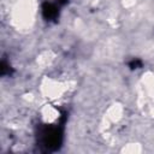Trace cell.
<instances>
[{
	"label": "cell",
	"mask_w": 154,
	"mask_h": 154,
	"mask_svg": "<svg viewBox=\"0 0 154 154\" xmlns=\"http://www.w3.org/2000/svg\"><path fill=\"white\" fill-rule=\"evenodd\" d=\"M69 0H58V4L59 5H64V4H66Z\"/></svg>",
	"instance_id": "4"
},
{
	"label": "cell",
	"mask_w": 154,
	"mask_h": 154,
	"mask_svg": "<svg viewBox=\"0 0 154 154\" xmlns=\"http://www.w3.org/2000/svg\"><path fill=\"white\" fill-rule=\"evenodd\" d=\"M42 14L47 20H55L59 16V7L52 2H45L42 5Z\"/></svg>",
	"instance_id": "2"
},
{
	"label": "cell",
	"mask_w": 154,
	"mask_h": 154,
	"mask_svg": "<svg viewBox=\"0 0 154 154\" xmlns=\"http://www.w3.org/2000/svg\"><path fill=\"white\" fill-rule=\"evenodd\" d=\"M141 65H142V63H141V60H138V59H135V60H132V61L129 64V66H130L131 69H137V67H141Z\"/></svg>",
	"instance_id": "3"
},
{
	"label": "cell",
	"mask_w": 154,
	"mask_h": 154,
	"mask_svg": "<svg viewBox=\"0 0 154 154\" xmlns=\"http://www.w3.org/2000/svg\"><path fill=\"white\" fill-rule=\"evenodd\" d=\"M42 143L49 150H55L60 147L63 140V129L59 126H47L41 132Z\"/></svg>",
	"instance_id": "1"
}]
</instances>
